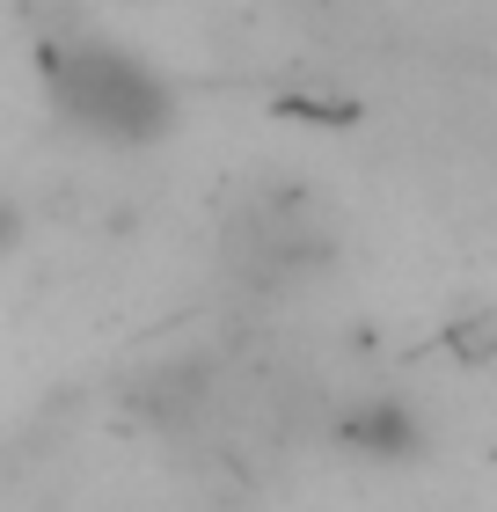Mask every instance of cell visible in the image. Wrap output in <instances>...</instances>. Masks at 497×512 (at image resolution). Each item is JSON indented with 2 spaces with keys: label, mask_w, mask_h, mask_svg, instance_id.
Listing matches in <instances>:
<instances>
[{
  "label": "cell",
  "mask_w": 497,
  "mask_h": 512,
  "mask_svg": "<svg viewBox=\"0 0 497 512\" xmlns=\"http://www.w3.org/2000/svg\"><path fill=\"white\" fill-rule=\"evenodd\" d=\"M44 81H52V103L66 125L96 132V139H139L169 132L176 118V96L154 66H139L132 52L117 44H44Z\"/></svg>",
  "instance_id": "6da1fadb"
}]
</instances>
